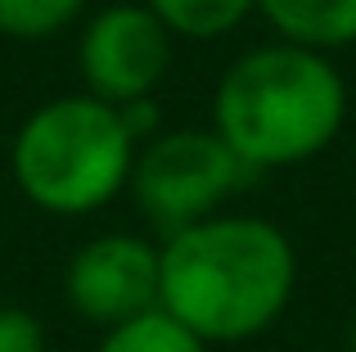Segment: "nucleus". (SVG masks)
Instances as JSON below:
<instances>
[{"mask_svg": "<svg viewBox=\"0 0 356 352\" xmlns=\"http://www.w3.org/2000/svg\"><path fill=\"white\" fill-rule=\"evenodd\" d=\"M172 36L185 41H217L230 36L243 18L257 9V0H145Z\"/></svg>", "mask_w": 356, "mask_h": 352, "instance_id": "9", "label": "nucleus"}, {"mask_svg": "<svg viewBox=\"0 0 356 352\" xmlns=\"http://www.w3.org/2000/svg\"><path fill=\"white\" fill-rule=\"evenodd\" d=\"M248 163L217 136V127H172L136 150L131 199L163 235L226 208L230 194L252 181Z\"/></svg>", "mask_w": 356, "mask_h": 352, "instance_id": "4", "label": "nucleus"}, {"mask_svg": "<svg viewBox=\"0 0 356 352\" xmlns=\"http://www.w3.org/2000/svg\"><path fill=\"white\" fill-rule=\"evenodd\" d=\"M212 344H203L185 321H176L172 312L158 303V307L140 312V317L122 321V326L104 330L95 352H208Z\"/></svg>", "mask_w": 356, "mask_h": 352, "instance_id": "8", "label": "nucleus"}, {"mask_svg": "<svg viewBox=\"0 0 356 352\" xmlns=\"http://www.w3.org/2000/svg\"><path fill=\"white\" fill-rule=\"evenodd\" d=\"M348 352H356V317H352V326H348Z\"/></svg>", "mask_w": 356, "mask_h": 352, "instance_id": "12", "label": "nucleus"}, {"mask_svg": "<svg viewBox=\"0 0 356 352\" xmlns=\"http://www.w3.org/2000/svg\"><path fill=\"white\" fill-rule=\"evenodd\" d=\"M176 36L149 5L122 0L104 5L86 18L77 41V68L90 95L108 104H136L149 99L167 81Z\"/></svg>", "mask_w": 356, "mask_h": 352, "instance_id": "5", "label": "nucleus"}, {"mask_svg": "<svg viewBox=\"0 0 356 352\" xmlns=\"http://www.w3.org/2000/svg\"><path fill=\"white\" fill-rule=\"evenodd\" d=\"M348 122V81L325 50L270 41L243 50L217 81L212 127L252 172L325 154Z\"/></svg>", "mask_w": 356, "mask_h": 352, "instance_id": "2", "label": "nucleus"}, {"mask_svg": "<svg viewBox=\"0 0 356 352\" xmlns=\"http://www.w3.org/2000/svg\"><path fill=\"white\" fill-rule=\"evenodd\" d=\"M257 14L275 27L280 41L307 50L356 45V0H257Z\"/></svg>", "mask_w": 356, "mask_h": 352, "instance_id": "7", "label": "nucleus"}, {"mask_svg": "<svg viewBox=\"0 0 356 352\" xmlns=\"http://www.w3.org/2000/svg\"><path fill=\"white\" fill-rule=\"evenodd\" d=\"M0 352H45V326L27 307H0Z\"/></svg>", "mask_w": 356, "mask_h": 352, "instance_id": "11", "label": "nucleus"}, {"mask_svg": "<svg viewBox=\"0 0 356 352\" xmlns=\"http://www.w3.org/2000/svg\"><path fill=\"white\" fill-rule=\"evenodd\" d=\"M136 150L122 109L77 90L45 99L23 118L9 145V172L32 208L50 217H86L131 185Z\"/></svg>", "mask_w": 356, "mask_h": 352, "instance_id": "3", "label": "nucleus"}, {"mask_svg": "<svg viewBox=\"0 0 356 352\" xmlns=\"http://www.w3.org/2000/svg\"><path fill=\"white\" fill-rule=\"evenodd\" d=\"M158 303L203 344H248L289 312L298 289L293 239L266 217L212 212L158 244Z\"/></svg>", "mask_w": 356, "mask_h": 352, "instance_id": "1", "label": "nucleus"}, {"mask_svg": "<svg viewBox=\"0 0 356 352\" xmlns=\"http://www.w3.org/2000/svg\"><path fill=\"white\" fill-rule=\"evenodd\" d=\"M90 0H0V36L9 41H50L68 32Z\"/></svg>", "mask_w": 356, "mask_h": 352, "instance_id": "10", "label": "nucleus"}, {"mask_svg": "<svg viewBox=\"0 0 356 352\" xmlns=\"http://www.w3.org/2000/svg\"><path fill=\"white\" fill-rule=\"evenodd\" d=\"M158 285H163L158 244L131 230H108V235L86 239L63 271L68 307L99 330H113L122 321L158 307Z\"/></svg>", "mask_w": 356, "mask_h": 352, "instance_id": "6", "label": "nucleus"}]
</instances>
